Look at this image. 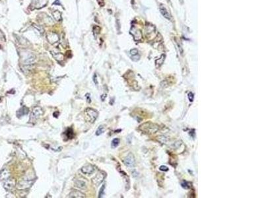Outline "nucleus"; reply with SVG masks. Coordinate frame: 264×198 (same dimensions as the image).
<instances>
[{
    "label": "nucleus",
    "mask_w": 264,
    "mask_h": 198,
    "mask_svg": "<svg viewBox=\"0 0 264 198\" xmlns=\"http://www.w3.org/2000/svg\"><path fill=\"white\" fill-rule=\"evenodd\" d=\"M97 111L91 108H88L85 110V118L86 121L89 122L90 123H93L95 122L98 117Z\"/></svg>",
    "instance_id": "nucleus-1"
},
{
    "label": "nucleus",
    "mask_w": 264,
    "mask_h": 198,
    "mask_svg": "<svg viewBox=\"0 0 264 198\" xmlns=\"http://www.w3.org/2000/svg\"><path fill=\"white\" fill-rule=\"evenodd\" d=\"M44 114V111L40 107H35L33 108V111L30 114V121L31 122H34L39 118L41 116H42Z\"/></svg>",
    "instance_id": "nucleus-2"
},
{
    "label": "nucleus",
    "mask_w": 264,
    "mask_h": 198,
    "mask_svg": "<svg viewBox=\"0 0 264 198\" xmlns=\"http://www.w3.org/2000/svg\"><path fill=\"white\" fill-rule=\"evenodd\" d=\"M140 129L144 132H149V133H155L158 130V126L157 125L152 123H146L145 124L140 126Z\"/></svg>",
    "instance_id": "nucleus-3"
},
{
    "label": "nucleus",
    "mask_w": 264,
    "mask_h": 198,
    "mask_svg": "<svg viewBox=\"0 0 264 198\" xmlns=\"http://www.w3.org/2000/svg\"><path fill=\"white\" fill-rule=\"evenodd\" d=\"M33 184V180H22L17 185L18 190H26L28 189Z\"/></svg>",
    "instance_id": "nucleus-4"
},
{
    "label": "nucleus",
    "mask_w": 264,
    "mask_h": 198,
    "mask_svg": "<svg viewBox=\"0 0 264 198\" xmlns=\"http://www.w3.org/2000/svg\"><path fill=\"white\" fill-rule=\"evenodd\" d=\"M47 0H33L30 5L31 9H40L44 7L47 4Z\"/></svg>",
    "instance_id": "nucleus-5"
},
{
    "label": "nucleus",
    "mask_w": 264,
    "mask_h": 198,
    "mask_svg": "<svg viewBox=\"0 0 264 198\" xmlns=\"http://www.w3.org/2000/svg\"><path fill=\"white\" fill-rule=\"evenodd\" d=\"M46 39L48 42L51 44H54L59 41V36L58 34L54 32H48L46 34Z\"/></svg>",
    "instance_id": "nucleus-6"
},
{
    "label": "nucleus",
    "mask_w": 264,
    "mask_h": 198,
    "mask_svg": "<svg viewBox=\"0 0 264 198\" xmlns=\"http://www.w3.org/2000/svg\"><path fill=\"white\" fill-rule=\"evenodd\" d=\"M15 185V179L9 178L7 180H6L5 182H4L3 188L7 191H11V190H13Z\"/></svg>",
    "instance_id": "nucleus-7"
},
{
    "label": "nucleus",
    "mask_w": 264,
    "mask_h": 198,
    "mask_svg": "<svg viewBox=\"0 0 264 198\" xmlns=\"http://www.w3.org/2000/svg\"><path fill=\"white\" fill-rule=\"evenodd\" d=\"M124 163L125 165L128 167H133L135 165V158L133 155L131 153H130L124 160Z\"/></svg>",
    "instance_id": "nucleus-8"
},
{
    "label": "nucleus",
    "mask_w": 264,
    "mask_h": 198,
    "mask_svg": "<svg viewBox=\"0 0 264 198\" xmlns=\"http://www.w3.org/2000/svg\"><path fill=\"white\" fill-rule=\"evenodd\" d=\"M104 179H105V174L102 172H99L93 178L92 181L95 185L98 186L103 182Z\"/></svg>",
    "instance_id": "nucleus-9"
},
{
    "label": "nucleus",
    "mask_w": 264,
    "mask_h": 198,
    "mask_svg": "<svg viewBox=\"0 0 264 198\" xmlns=\"http://www.w3.org/2000/svg\"><path fill=\"white\" fill-rule=\"evenodd\" d=\"M81 172L85 175H90L94 172V166L91 164H87L82 167Z\"/></svg>",
    "instance_id": "nucleus-10"
},
{
    "label": "nucleus",
    "mask_w": 264,
    "mask_h": 198,
    "mask_svg": "<svg viewBox=\"0 0 264 198\" xmlns=\"http://www.w3.org/2000/svg\"><path fill=\"white\" fill-rule=\"evenodd\" d=\"M36 61V56L34 55L33 54H29L28 55V56L26 58V59H24L23 63H24V65H32V64H34Z\"/></svg>",
    "instance_id": "nucleus-11"
},
{
    "label": "nucleus",
    "mask_w": 264,
    "mask_h": 198,
    "mask_svg": "<svg viewBox=\"0 0 264 198\" xmlns=\"http://www.w3.org/2000/svg\"><path fill=\"white\" fill-rule=\"evenodd\" d=\"M10 178V172L7 169L5 168L1 171L0 172V181H3L7 180L8 178Z\"/></svg>",
    "instance_id": "nucleus-12"
},
{
    "label": "nucleus",
    "mask_w": 264,
    "mask_h": 198,
    "mask_svg": "<svg viewBox=\"0 0 264 198\" xmlns=\"http://www.w3.org/2000/svg\"><path fill=\"white\" fill-rule=\"evenodd\" d=\"M69 197L72 198H83L85 197V194L78 190H73L69 195Z\"/></svg>",
    "instance_id": "nucleus-13"
},
{
    "label": "nucleus",
    "mask_w": 264,
    "mask_h": 198,
    "mask_svg": "<svg viewBox=\"0 0 264 198\" xmlns=\"http://www.w3.org/2000/svg\"><path fill=\"white\" fill-rule=\"evenodd\" d=\"M130 54H131V59H133V61H137L140 58L139 55L138 54V50L137 49H132L130 51Z\"/></svg>",
    "instance_id": "nucleus-14"
},
{
    "label": "nucleus",
    "mask_w": 264,
    "mask_h": 198,
    "mask_svg": "<svg viewBox=\"0 0 264 198\" xmlns=\"http://www.w3.org/2000/svg\"><path fill=\"white\" fill-rule=\"evenodd\" d=\"M51 54H52L53 57L56 59L58 61H63L64 60V55L60 52H51Z\"/></svg>",
    "instance_id": "nucleus-15"
},
{
    "label": "nucleus",
    "mask_w": 264,
    "mask_h": 198,
    "mask_svg": "<svg viewBox=\"0 0 264 198\" xmlns=\"http://www.w3.org/2000/svg\"><path fill=\"white\" fill-rule=\"evenodd\" d=\"M75 185L81 189H85L87 188V184L83 180H76L75 181Z\"/></svg>",
    "instance_id": "nucleus-16"
},
{
    "label": "nucleus",
    "mask_w": 264,
    "mask_h": 198,
    "mask_svg": "<svg viewBox=\"0 0 264 198\" xmlns=\"http://www.w3.org/2000/svg\"><path fill=\"white\" fill-rule=\"evenodd\" d=\"M28 109L25 106H23L21 108L19 109L17 112V115L18 117H21V116H24V115H27V114L28 113Z\"/></svg>",
    "instance_id": "nucleus-17"
},
{
    "label": "nucleus",
    "mask_w": 264,
    "mask_h": 198,
    "mask_svg": "<svg viewBox=\"0 0 264 198\" xmlns=\"http://www.w3.org/2000/svg\"><path fill=\"white\" fill-rule=\"evenodd\" d=\"M160 11H161L162 15L164 16L165 18H167V19H170V14L168 13V11L166 9L165 7L162 5H161L160 6Z\"/></svg>",
    "instance_id": "nucleus-18"
},
{
    "label": "nucleus",
    "mask_w": 264,
    "mask_h": 198,
    "mask_svg": "<svg viewBox=\"0 0 264 198\" xmlns=\"http://www.w3.org/2000/svg\"><path fill=\"white\" fill-rule=\"evenodd\" d=\"M52 15L53 16H54V18L57 21H59L61 20V18H62V14H61L60 12L58 11H56L53 12Z\"/></svg>",
    "instance_id": "nucleus-19"
},
{
    "label": "nucleus",
    "mask_w": 264,
    "mask_h": 198,
    "mask_svg": "<svg viewBox=\"0 0 264 198\" xmlns=\"http://www.w3.org/2000/svg\"><path fill=\"white\" fill-rule=\"evenodd\" d=\"M105 127L104 126H100L99 127V128L97 129V130L96 132V135H100L101 134L105 132Z\"/></svg>",
    "instance_id": "nucleus-20"
},
{
    "label": "nucleus",
    "mask_w": 264,
    "mask_h": 198,
    "mask_svg": "<svg viewBox=\"0 0 264 198\" xmlns=\"http://www.w3.org/2000/svg\"><path fill=\"white\" fill-rule=\"evenodd\" d=\"M119 143H120V139H119L118 138H115L113 140H112V148H116V147H118L119 145Z\"/></svg>",
    "instance_id": "nucleus-21"
},
{
    "label": "nucleus",
    "mask_w": 264,
    "mask_h": 198,
    "mask_svg": "<svg viewBox=\"0 0 264 198\" xmlns=\"http://www.w3.org/2000/svg\"><path fill=\"white\" fill-rule=\"evenodd\" d=\"M65 133H66V136L69 139H72L73 137V129L71 128L67 129V130L65 132Z\"/></svg>",
    "instance_id": "nucleus-22"
},
{
    "label": "nucleus",
    "mask_w": 264,
    "mask_h": 198,
    "mask_svg": "<svg viewBox=\"0 0 264 198\" xmlns=\"http://www.w3.org/2000/svg\"><path fill=\"white\" fill-rule=\"evenodd\" d=\"M33 27H34V28H35V29H36V30L37 31H38V33H40V34H43V33H44V28H42V27H40V26L37 25V24H33Z\"/></svg>",
    "instance_id": "nucleus-23"
},
{
    "label": "nucleus",
    "mask_w": 264,
    "mask_h": 198,
    "mask_svg": "<svg viewBox=\"0 0 264 198\" xmlns=\"http://www.w3.org/2000/svg\"><path fill=\"white\" fill-rule=\"evenodd\" d=\"M105 185H103L102 187H101L100 191H99V197L100 198V197H102L104 196V195H105Z\"/></svg>",
    "instance_id": "nucleus-24"
},
{
    "label": "nucleus",
    "mask_w": 264,
    "mask_h": 198,
    "mask_svg": "<svg viewBox=\"0 0 264 198\" xmlns=\"http://www.w3.org/2000/svg\"><path fill=\"white\" fill-rule=\"evenodd\" d=\"M100 28H99V27H97V26H95L93 28V33L95 34V35H96V34H99V33H100Z\"/></svg>",
    "instance_id": "nucleus-25"
},
{
    "label": "nucleus",
    "mask_w": 264,
    "mask_h": 198,
    "mask_svg": "<svg viewBox=\"0 0 264 198\" xmlns=\"http://www.w3.org/2000/svg\"><path fill=\"white\" fill-rule=\"evenodd\" d=\"M0 40L2 41H5V36L4 33L0 30Z\"/></svg>",
    "instance_id": "nucleus-26"
},
{
    "label": "nucleus",
    "mask_w": 264,
    "mask_h": 198,
    "mask_svg": "<svg viewBox=\"0 0 264 198\" xmlns=\"http://www.w3.org/2000/svg\"><path fill=\"white\" fill-rule=\"evenodd\" d=\"M194 94L192 93V92H189V93L188 94V98H189V101L192 102V101H194Z\"/></svg>",
    "instance_id": "nucleus-27"
},
{
    "label": "nucleus",
    "mask_w": 264,
    "mask_h": 198,
    "mask_svg": "<svg viewBox=\"0 0 264 198\" xmlns=\"http://www.w3.org/2000/svg\"><path fill=\"white\" fill-rule=\"evenodd\" d=\"M160 170H162V171H167L168 170V168L167 166H161L160 167Z\"/></svg>",
    "instance_id": "nucleus-28"
},
{
    "label": "nucleus",
    "mask_w": 264,
    "mask_h": 198,
    "mask_svg": "<svg viewBox=\"0 0 264 198\" xmlns=\"http://www.w3.org/2000/svg\"><path fill=\"white\" fill-rule=\"evenodd\" d=\"M98 3L99 4V5L102 7V6L105 5V2H104V0H97Z\"/></svg>",
    "instance_id": "nucleus-29"
},
{
    "label": "nucleus",
    "mask_w": 264,
    "mask_h": 198,
    "mask_svg": "<svg viewBox=\"0 0 264 198\" xmlns=\"http://www.w3.org/2000/svg\"><path fill=\"white\" fill-rule=\"evenodd\" d=\"M93 81L94 83H95V85H97L98 84V81H97V77H96V74H95L94 75V77H93Z\"/></svg>",
    "instance_id": "nucleus-30"
}]
</instances>
